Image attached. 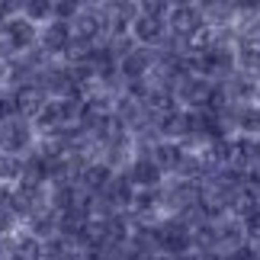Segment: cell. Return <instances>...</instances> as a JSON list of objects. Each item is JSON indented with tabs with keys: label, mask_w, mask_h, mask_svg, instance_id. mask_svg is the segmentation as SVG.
Wrapping results in <instances>:
<instances>
[{
	"label": "cell",
	"mask_w": 260,
	"mask_h": 260,
	"mask_svg": "<svg viewBox=\"0 0 260 260\" xmlns=\"http://www.w3.org/2000/svg\"><path fill=\"white\" fill-rule=\"evenodd\" d=\"M254 157H257V167H260V138H254Z\"/></svg>",
	"instance_id": "obj_24"
},
{
	"label": "cell",
	"mask_w": 260,
	"mask_h": 260,
	"mask_svg": "<svg viewBox=\"0 0 260 260\" xmlns=\"http://www.w3.org/2000/svg\"><path fill=\"white\" fill-rule=\"evenodd\" d=\"M238 135L260 138V109L257 106H241L238 109Z\"/></svg>",
	"instance_id": "obj_17"
},
{
	"label": "cell",
	"mask_w": 260,
	"mask_h": 260,
	"mask_svg": "<svg viewBox=\"0 0 260 260\" xmlns=\"http://www.w3.org/2000/svg\"><path fill=\"white\" fill-rule=\"evenodd\" d=\"M235 64L238 71L260 81V39L254 36H235Z\"/></svg>",
	"instance_id": "obj_10"
},
{
	"label": "cell",
	"mask_w": 260,
	"mask_h": 260,
	"mask_svg": "<svg viewBox=\"0 0 260 260\" xmlns=\"http://www.w3.org/2000/svg\"><path fill=\"white\" fill-rule=\"evenodd\" d=\"M10 96H13L16 116H19V119H26V122H36V116L42 113V106L48 103V96H45L36 84H23V87L10 90Z\"/></svg>",
	"instance_id": "obj_9"
},
{
	"label": "cell",
	"mask_w": 260,
	"mask_h": 260,
	"mask_svg": "<svg viewBox=\"0 0 260 260\" xmlns=\"http://www.w3.org/2000/svg\"><path fill=\"white\" fill-rule=\"evenodd\" d=\"M100 196H103V199H106V203L116 209L119 215H125L128 209H132V199H135V186L128 183V177H125L122 171H119V174H113V180L106 183V189H103Z\"/></svg>",
	"instance_id": "obj_11"
},
{
	"label": "cell",
	"mask_w": 260,
	"mask_h": 260,
	"mask_svg": "<svg viewBox=\"0 0 260 260\" xmlns=\"http://www.w3.org/2000/svg\"><path fill=\"white\" fill-rule=\"evenodd\" d=\"M128 36H132L135 45H142V48H161L171 32H167V19L138 13V16L132 19V26H128Z\"/></svg>",
	"instance_id": "obj_5"
},
{
	"label": "cell",
	"mask_w": 260,
	"mask_h": 260,
	"mask_svg": "<svg viewBox=\"0 0 260 260\" xmlns=\"http://www.w3.org/2000/svg\"><path fill=\"white\" fill-rule=\"evenodd\" d=\"M151 161L157 164V171H161L164 177H174V171H177V164L183 161V145H177V142H157L154 148H151Z\"/></svg>",
	"instance_id": "obj_15"
},
{
	"label": "cell",
	"mask_w": 260,
	"mask_h": 260,
	"mask_svg": "<svg viewBox=\"0 0 260 260\" xmlns=\"http://www.w3.org/2000/svg\"><path fill=\"white\" fill-rule=\"evenodd\" d=\"M71 39L87 45L103 42V4H84L81 13L71 19Z\"/></svg>",
	"instance_id": "obj_4"
},
{
	"label": "cell",
	"mask_w": 260,
	"mask_h": 260,
	"mask_svg": "<svg viewBox=\"0 0 260 260\" xmlns=\"http://www.w3.org/2000/svg\"><path fill=\"white\" fill-rule=\"evenodd\" d=\"M122 174L128 177V183H132L135 189H157L167 180L161 171H157V164L151 161V154H135Z\"/></svg>",
	"instance_id": "obj_6"
},
{
	"label": "cell",
	"mask_w": 260,
	"mask_h": 260,
	"mask_svg": "<svg viewBox=\"0 0 260 260\" xmlns=\"http://www.w3.org/2000/svg\"><path fill=\"white\" fill-rule=\"evenodd\" d=\"M151 68H154V48L135 45L132 52H128L122 61H119V77H122L125 84H132V81H148Z\"/></svg>",
	"instance_id": "obj_7"
},
{
	"label": "cell",
	"mask_w": 260,
	"mask_h": 260,
	"mask_svg": "<svg viewBox=\"0 0 260 260\" xmlns=\"http://www.w3.org/2000/svg\"><path fill=\"white\" fill-rule=\"evenodd\" d=\"M32 26H45L55 19V4H48V0H29V4H23V13Z\"/></svg>",
	"instance_id": "obj_16"
},
{
	"label": "cell",
	"mask_w": 260,
	"mask_h": 260,
	"mask_svg": "<svg viewBox=\"0 0 260 260\" xmlns=\"http://www.w3.org/2000/svg\"><path fill=\"white\" fill-rule=\"evenodd\" d=\"M212 81L203 74H183L174 87V96H177V106L180 109H189V113H203L206 103H209V93H212Z\"/></svg>",
	"instance_id": "obj_1"
},
{
	"label": "cell",
	"mask_w": 260,
	"mask_h": 260,
	"mask_svg": "<svg viewBox=\"0 0 260 260\" xmlns=\"http://www.w3.org/2000/svg\"><path fill=\"white\" fill-rule=\"evenodd\" d=\"M232 260H260V251H257V247H251V244H244L241 251L232 254Z\"/></svg>",
	"instance_id": "obj_22"
},
{
	"label": "cell",
	"mask_w": 260,
	"mask_h": 260,
	"mask_svg": "<svg viewBox=\"0 0 260 260\" xmlns=\"http://www.w3.org/2000/svg\"><path fill=\"white\" fill-rule=\"evenodd\" d=\"M113 174L116 171L109 164H103V161H87L81 177H77V186H81L84 193H90V196H100L106 189V183L113 180Z\"/></svg>",
	"instance_id": "obj_12"
},
{
	"label": "cell",
	"mask_w": 260,
	"mask_h": 260,
	"mask_svg": "<svg viewBox=\"0 0 260 260\" xmlns=\"http://www.w3.org/2000/svg\"><path fill=\"white\" fill-rule=\"evenodd\" d=\"M68 45H71V23L52 19V23H45L39 29V48H42L48 58H64Z\"/></svg>",
	"instance_id": "obj_8"
},
{
	"label": "cell",
	"mask_w": 260,
	"mask_h": 260,
	"mask_svg": "<svg viewBox=\"0 0 260 260\" xmlns=\"http://www.w3.org/2000/svg\"><path fill=\"white\" fill-rule=\"evenodd\" d=\"M222 87H225V93H228L232 103H238V106H254V100H257V81H254V77L235 71Z\"/></svg>",
	"instance_id": "obj_14"
},
{
	"label": "cell",
	"mask_w": 260,
	"mask_h": 260,
	"mask_svg": "<svg viewBox=\"0 0 260 260\" xmlns=\"http://www.w3.org/2000/svg\"><path fill=\"white\" fill-rule=\"evenodd\" d=\"M0 42L19 58V55L32 52V48L39 45V26H32L26 16H13L4 29H0Z\"/></svg>",
	"instance_id": "obj_3"
},
{
	"label": "cell",
	"mask_w": 260,
	"mask_h": 260,
	"mask_svg": "<svg viewBox=\"0 0 260 260\" xmlns=\"http://www.w3.org/2000/svg\"><path fill=\"white\" fill-rule=\"evenodd\" d=\"M241 225H244V238H247V244H251V247H260V209H257L254 215H247Z\"/></svg>",
	"instance_id": "obj_20"
},
{
	"label": "cell",
	"mask_w": 260,
	"mask_h": 260,
	"mask_svg": "<svg viewBox=\"0 0 260 260\" xmlns=\"http://www.w3.org/2000/svg\"><path fill=\"white\" fill-rule=\"evenodd\" d=\"M203 26H206L203 4H171V13H167V32H171L174 39L186 42V39L196 36Z\"/></svg>",
	"instance_id": "obj_2"
},
{
	"label": "cell",
	"mask_w": 260,
	"mask_h": 260,
	"mask_svg": "<svg viewBox=\"0 0 260 260\" xmlns=\"http://www.w3.org/2000/svg\"><path fill=\"white\" fill-rule=\"evenodd\" d=\"M0 257H7V238H0Z\"/></svg>",
	"instance_id": "obj_25"
},
{
	"label": "cell",
	"mask_w": 260,
	"mask_h": 260,
	"mask_svg": "<svg viewBox=\"0 0 260 260\" xmlns=\"http://www.w3.org/2000/svg\"><path fill=\"white\" fill-rule=\"evenodd\" d=\"M257 251H260V247H257Z\"/></svg>",
	"instance_id": "obj_27"
},
{
	"label": "cell",
	"mask_w": 260,
	"mask_h": 260,
	"mask_svg": "<svg viewBox=\"0 0 260 260\" xmlns=\"http://www.w3.org/2000/svg\"><path fill=\"white\" fill-rule=\"evenodd\" d=\"M81 7L84 4H77V0H58L55 4V19L58 23H71V19L81 13Z\"/></svg>",
	"instance_id": "obj_19"
},
{
	"label": "cell",
	"mask_w": 260,
	"mask_h": 260,
	"mask_svg": "<svg viewBox=\"0 0 260 260\" xmlns=\"http://www.w3.org/2000/svg\"><path fill=\"white\" fill-rule=\"evenodd\" d=\"M13 116H16L13 96H10V90H7V93L0 90V122H7V119H13Z\"/></svg>",
	"instance_id": "obj_21"
},
{
	"label": "cell",
	"mask_w": 260,
	"mask_h": 260,
	"mask_svg": "<svg viewBox=\"0 0 260 260\" xmlns=\"http://www.w3.org/2000/svg\"><path fill=\"white\" fill-rule=\"evenodd\" d=\"M177 260H203V254H196V251H189V254H183V257H177Z\"/></svg>",
	"instance_id": "obj_23"
},
{
	"label": "cell",
	"mask_w": 260,
	"mask_h": 260,
	"mask_svg": "<svg viewBox=\"0 0 260 260\" xmlns=\"http://www.w3.org/2000/svg\"><path fill=\"white\" fill-rule=\"evenodd\" d=\"M7 257L10 260H42V241L23 232H13L7 238Z\"/></svg>",
	"instance_id": "obj_13"
},
{
	"label": "cell",
	"mask_w": 260,
	"mask_h": 260,
	"mask_svg": "<svg viewBox=\"0 0 260 260\" xmlns=\"http://www.w3.org/2000/svg\"><path fill=\"white\" fill-rule=\"evenodd\" d=\"M23 177V157L0 154V186H16Z\"/></svg>",
	"instance_id": "obj_18"
},
{
	"label": "cell",
	"mask_w": 260,
	"mask_h": 260,
	"mask_svg": "<svg viewBox=\"0 0 260 260\" xmlns=\"http://www.w3.org/2000/svg\"><path fill=\"white\" fill-rule=\"evenodd\" d=\"M254 106L260 109V81H257V100H254Z\"/></svg>",
	"instance_id": "obj_26"
}]
</instances>
